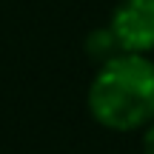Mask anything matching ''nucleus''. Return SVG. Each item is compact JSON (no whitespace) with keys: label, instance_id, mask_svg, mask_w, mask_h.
Listing matches in <instances>:
<instances>
[{"label":"nucleus","instance_id":"f257e3e1","mask_svg":"<svg viewBox=\"0 0 154 154\" xmlns=\"http://www.w3.org/2000/svg\"><path fill=\"white\" fill-rule=\"evenodd\" d=\"M88 111L109 131H137L154 120V60L117 54L100 63L88 86Z\"/></svg>","mask_w":154,"mask_h":154},{"label":"nucleus","instance_id":"f03ea898","mask_svg":"<svg viewBox=\"0 0 154 154\" xmlns=\"http://www.w3.org/2000/svg\"><path fill=\"white\" fill-rule=\"evenodd\" d=\"M120 51L149 54L154 51V0H123L109 20Z\"/></svg>","mask_w":154,"mask_h":154},{"label":"nucleus","instance_id":"7ed1b4c3","mask_svg":"<svg viewBox=\"0 0 154 154\" xmlns=\"http://www.w3.org/2000/svg\"><path fill=\"white\" fill-rule=\"evenodd\" d=\"M86 54L100 66V63L111 60V57L123 54V51H120V43H117L114 32H111L109 26H103V29H94V32L86 37Z\"/></svg>","mask_w":154,"mask_h":154},{"label":"nucleus","instance_id":"20e7f679","mask_svg":"<svg viewBox=\"0 0 154 154\" xmlns=\"http://www.w3.org/2000/svg\"><path fill=\"white\" fill-rule=\"evenodd\" d=\"M143 154H154V120L143 128Z\"/></svg>","mask_w":154,"mask_h":154}]
</instances>
